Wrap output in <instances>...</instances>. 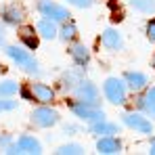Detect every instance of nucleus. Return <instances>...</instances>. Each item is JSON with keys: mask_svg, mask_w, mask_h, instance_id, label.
I'll return each mask as SVG.
<instances>
[{"mask_svg": "<svg viewBox=\"0 0 155 155\" xmlns=\"http://www.w3.org/2000/svg\"><path fill=\"white\" fill-rule=\"evenodd\" d=\"M105 97L113 105H124L126 103V82L120 78H107L105 80Z\"/></svg>", "mask_w": 155, "mask_h": 155, "instance_id": "2", "label": "nucleus"}, {"mask_svg": "<svg viewBox=\"0 0 155 155\" xmlns=\"http://www.w3.org/2000/svg\"><path fill=\"white\" fill-rule=\"evenodd\" d=\"M11 145H13V136H8V134H2V136H0V149H2V151H6Z\"/></svg>", "mask_w": 155, "mask_h": 155, "instance_id": "25", "label": "nucleus"}, {"mask_svg": "<svg viewBox=\"0 0 155 155\" xmlns=\"http://www.w3.org/2000/svg\"><path fill=\"white\" fill-rule=\"evenodd\" d=\"M38 34L42 36V38H46V40H52V38H57V25H54V21L48 19V17H44V19H40L38 21Z\"/></svg>", "mask_w": 155, "mask_h": 155, "instance_id": "13", "label": "nucleus"}, {"mask_svg": "<svg viewBox=\"0 0 155 155\" xmlns=\"http://www.w3.org/2000/svg\"><path fill=\"white\" fill-rule=\"evenodd\" d=\"M151 153L155 155V143H151Z\"/></svg>", "mask_w": 155, "mask_h": 155, "instance_id": "30", "label": "nucleus"}, {"mask_svg": "<svg viewBox=\"0 0 155 155\" xmlns=\"http://www.w3.org/2000/svg\"><path fill=\"white\" fill-rule=\"evenodd\" d=\"M80 80H84L80 71H69V74L65 76V80H63V88H69V90H71V88L76 86Z\"/></svg>", "mask_w": 155, "mask_h": 155, "instance_id": "23", "label": "nucleus"}, {"mask_svg": "<svg viewBox=\"0 0 155 155\" xmlns=\"http://www.w3.org/2000/svg\"><path fill=\"white\" fill-rule=\"evenodd\" d=\"M69 54H71V59L76 61L78 65H86V63H88V59H90L88 48H86L84 44H78V42L69 46Z\"/></svg>", "mask_w": 155, "mask_h": 155, "instance_id": "15", "label": "nucleus"}, {"mask_svg": "<svg viewBox=\"0 0 155 155\" xmlns=\"http://www.w3.org/2000/svg\"><path fill=\"white\" fill-rule=\"evenodd\" d=\"M147 38H149L151 42H155V19L147 23Z\"/></svg>", "mask_w": 155, "mask_h": 155, "instance_id": "27", "label": "nucleus"}, {"mask_svg": "<svg viewBox=\"0 0 155 155\" xmlns=\"http://www.w3.org/2000/svg\"><path fill=\"white\" fill-rule=\"evenodd\" d=\"M69 4H74V6H78V8H88L90 4H92V0H67Z\"/></svg>", "mask_w": 155, "mask_h": 155, "instance_id": "26", "label": "nucleus"}, {"mask_svg": "<svg viewBox=\"0 0 155 155\" xmlns=\"http://www.w3.org/2000/svg\"><path fill=\"white\" fill-rule=\"evenodd\" d=\"M124 82L128 84V88H132V90H140V88L147 86V76L140 74V71H128L124 76Z\"/></svg>", "mask_w": 155, "mask_h": 155, "instance_id": "14", "label": "nucleus"}, {"mask_svg": "<svg viewBox=\"0 0 155 155\" xmlns=\"http://www.w3.org/2000/svg\"><path fill=\"white\" fill-rule=\"evenodd\" d=\"M4 36H6V31H4V25L0 23V44L4 42Z\"/></svg>", "mask_w": 155, "mask_h": 155, "instance_id": "29", "label": "nucleus"}, {"mask_svg": "<svg viewBox=\"0 0 155 155\" xmlns=\"http://www.w3.org/2000/svg\"><path fill=\"white\" fill-rule=\"evenodd\" d=\"M101 42H103V46L107 48V51H120V48L124 46V40H122L120 31L113 29V27H109V29H105V31H103Z\"/></svg>", "mask_w": 155, "mask_h": 155, "instance_id": "10", "label": "nucleus"}, {"mask_svg": "<svg viewBox=\"0 0 155 155\" xmlns=\"http://www.w3.org/2000/svg\"><path fill=\"white\" fill-rule=\"evenodd\" d=\"M78 130H80V128H78L76 124H67V126H65V132H71V134H74V132H78Z\"/></svg>", "mask_w": 155, "mask_h": 155, "instance_id": "28", "label": "nucleus"}, {"mask_svg": "<svg viewBox=\"0 0 155 155\" xmlns=\"http://www.w3.org/2000/svg\"><path fill=\"white\" fill-rule=\"evenodd\" d=\"M90 132L92 134H105V136H109V134H120V128H117V124H109V122H94V124H90Z\"/></svg>", "mask_w": 155, "mask_h": 155, "instance_id": "16", "label": "nucleus"}, {"mask_svg": "<svg viewBox=\"0 0 155 155\" xmlns=\"http://www.w3.org/2000/svg\"><path fill=\"white\" fill-rule=\"evenodd\" d=\"M132 6L140 13H155V0H132Z\"/></svg>", "mask_w": 155, "mask_h": 155, "instance_id": "21", "label": "nucleus"}, {"mask_svg": "<svg viewBox=\"0 0 155 155\" xmlns=\"http://www.w3.org/2000/svg\"><path fill=\"white\" fill-rule=\"evenodd\" d=\"M6 54L25 71V74H31V76H38L40 69H38V61L29 54V51L21 48V46H8L6 48Z\"/></svg>", "mask_w": 155, "mask_h": 155, "instance_id": "1", "label": "nucleus"}, {"mask_svg": "<svg viewBox=\"0 0 155 155\" xmlns=\"http://www.w3.org/2000/svg\"><path fill=\"white\" fill-rule=\"evenodd\" d=\"M138 107H140L143 111H147V113L155 115V88L147 90V92L138 99Z\"/></svg>", "mask_w": 155, "mask_h": 155, "instance_id": "17", "label": "nucleus"}, {"mask_svg": "<svg viewBox=\"0 0 155 155\" xmlns=\"http://www.w3.org/2000/svg\"><path fill=\"white\" fill-rule=\"evenodd\" d=\"M71 92L76 94L78 101L99 107V90H97V86H94L92 82H88V80H80L76 86L71 88Z\"/></svg>", "mask_w": 155, "mask_h": 155, "instance_id": "3", "label": "nucleus"}, {"mask_svg": "<svg viewBox=\"0 0 155 155\" xmlns=\"http://www.w3.org/2000/svg\"><path fill=\"white\" fill-rule=\"evenodd\" d=\"M2 17H4V21L6 23H11V25H19V23H23V19H25V8L21 6V4H8L4 11H2Z\"/></svg>", "mask_w": 155, "mask_h": 155, "instance_id": "9", "label": "nucleus"}, {"mask_svg": "<svg viewBox=\"0 0 155 155\" xmlns=\"http://www.w3.org/2000/svg\"><path fill=\"white\" fill-rule=\"evenodd\" d=\"M153 67H155V57H153Z\"/></svg>", "mask_w": 155, "mask_h": 155, "instance_id": "31", "label": "nucleus"}, {"mask_svg": "<svg viewBox=\"0 0 155 155\" xmlns=\"http://www.w3.org/2000/svg\"><path fill=\"white\" fill-rule=\"evenodd\" d=\"M15 149H17V153H31V155L42 153V145L34 136H21L15 143Z\"/></svg>", "mask_w": 155, "mask_h": 155, "instance_id": "11", "label": "nucleus"}, {"mask_svg": "<svg viewBox=\"0 0 155 155\" xmlns=\"http://www.w3.org/2000/svg\"><path fill=\"white\" fill-rule=\"evenodd\" d=\"M17 107V101H8V99H4V101H0V113L2 111H13Z\"/></svg>", "mask_w": 155, "mask_h": 155, "instance_id": "24", "label": "nucleus"}, {"mask_svg": "<svg viewBox=\"0 0 155 155\" xmlns=\"http://www.w3.org/2000/svg\"><path fill=\"white\" fill-rule=\"evenodd\" d=\"M124 117V124L132 130H138V132H143V134H151V122L147 120V117H143L140 113H124L122 115Z\"/></svg>", "mask_w": 155, "mask_h": 155, "instance_id": "8", "label": "nucleus"}, {"mask_svg": "<svg viewBox=\"0 0 155 155\" xmlns=\"http://www.w3.org/2000/svg\"><path fill=\"white\" fill-rule=\"evenodd\" d=\"M97 149H99V153H105V155H115L122 151V143L113 136V134H109V136H103V138H99V143H97Z\"/></svg>", "mask_w": 155, "mask_h": 155, "instance_id": "12", "label": "nucleus"}, {"mask_svg": "<svg viewBox=\"0 0 155 155\" xmlns=\"http://www.w3.org/2000/svg\"><path fill=\"white\" fill-rule=\"evenodd\" d=\"M17 92H19V84H17V82H13V80L0 82V97H2V99H11V97L17 94Z\"/></svg>", "mask_w": 155, "mask_h": 155, "instance_id": "19", "label": "nucleus"}, {"mask_svg": "<svg viewBox=\"0 0 155 155\" xmlns=\"http://www.w3.org/2000/svg\"><path fill=\"white\" fill-rule=\"evenodd\" d=\"M57 153H61V155H80V153H84V147H80L78 143H69V145L59 147Z\"/></svg>", "mask_w": 155, "mask_h": 155, "instance_id": "22", "label": "nucleus"}, {"mask_svg": "<svg viewBox=\"0 0 155 155\" xmlns=\"http://www.w3.org/2000/svg\"><path fill=\"white\" fill-rule=\"evenodd\" d=\"M38 8H40V13L44 15V17H48L52 19L54 23L57 21H67V17H69V13H67V8L65 6H61V4H54L51 0H40V4H38Z\"/></svg>", "mask_w": 155, "mask_h": 155, "instance_id": "6", "label": "nucleus"}, {"mask_svg": "<svg viewBox=\"0 0 155 155\" xmlns=\"http://www.w3.org/2000/svg\"><path fill=\"white\" fill-rule=\"evenodd\" d=\"M59 122V113L51 107H40L31 111V124L38 128H51Z\"/></svg>", "mask_w": 155, "mask_h": 155, "instance_id": "5", "label": "nucleus"}, {"mask_svg": "<svg viewBox=\"0 0 155 155\" xmlns=\"http://www.w3.org/2000/svg\"><path fill=\"white\" fill-rule=\"evenodd\" d=\"M71 111L76 113L80 120H84V122H88V124H94V122L105 120V111L103 109H99V107H94V105L82 103V101L71 105Z\"/></svg>", "mask_w": 155, "mask_h": 155, "instance_id": "4", "label": "nucleus"}, {"mask_svg": "<svg viewBox=\"0 0 155 155\" xmlns=\"http://www.w3.org/2000/svg\"><path fill=\"white\" fill-rule=\"evenodd\" d=\"M61 40H65V42H71L74 38L78 36V27L74 21H63V27H61Z\"/></svg>", "mask_w": 155, "mask_h": 155, "instance_id": "20", "label": "nucleus"}, {"mask_svg": "<svg viewBox=\"0 0 155 155\" xmlns=\"http://www.w3.org/2000/svg\"><path fill=\"white\" fill-rule=\"evenodd\" d=\"M19 38H21V42H25V46L27 48H36L38 46V36L34 34V27H21L19 29Z\"/></svg>", "mask_w": 155, "mask_h": 155, "instance_id": "18", "label": "nucleus"}, {"mask_svg": "<svg viewBox=\"0 0 155 155\" xmlns=\"http://www.w3.org/2000/svg\"><path fill=\"white\" fill-rule=\"evenodd\" d=\"M25 97H31L36 103H52L54 101V90L48 88L46 84H29V90L25 92Z\"/></svg>", "mask_w": 155, "mask_h": 155, "instance_id": "7", "label": "nucleus"}]
</instances>
